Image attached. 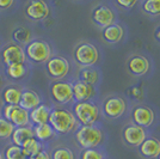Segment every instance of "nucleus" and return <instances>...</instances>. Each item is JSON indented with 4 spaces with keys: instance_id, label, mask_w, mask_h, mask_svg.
<instances>
[{
    "instance_id": "f257e3e1",
    "label": "nucleus",
    "mask_w": 160,
    "mask_h": 159,
    "mask_svg": "<svg viewBox=\"0 0 160 159\" xmlns=\"http://www.w3.org/2000/svg\"><path fill=\"white\" fill-rule=\"evenodd\" d=\"M50 127L55 133L59 134H67L73 131L77 126V119L69 110L62 109V108H55L52 109L49 122Z\"/></svg>"
},
{
    "instance_id": "f03ea898",
    "label": "nucleus",
    "mask_w": 160,
    "mask_h": 159,
    "mask_svg": "<svg viewBox=\"0 0 160 159\" xmlns=\"http://www.w3.org/2000/svg\"><path fill=\"white\" fill-rule=\"evenodd\" d=\"M75 139L82 148H94L103 141V132L96 126H81L75 133Z\"/></svg>"
},
{
    "instance_id": "7ed1b4c3",
    "label": "nucleus",
    "mask_w": 160,
    "mask_h": 159,
    "mask_svg": "<svg viewBox=\"0 0 160 159\" xmlns=\"http://www.w3.org/2000/svg\"><path fill=\"white\" fill-rule=\"evenodd\" d=\"M24 53L27 58H29L31 61L42 64V62H47L52 58V48L46 41L32 40L25 46Z\"/></svg>"
},
{
    "instance_id": "20e7f679",
    "label": "nucleus",
    "mask_w": 160,
    "mask_h": 159,
    "mask_svg": "<svg viewBox=\"0 0 160 159\" xmlns=\"http://www.w3.org/2000/svg\"><path fill=\"white\" fill-rule=\"evenodd\" d=\"M74 116L82 126H93L99 119V110L91 102H78L74 105Z\"/></svg>"
},
{
    "instance_id": "39448f33",
    "label": "nucleus",
    "mask_w": 160,
    "mask_h": 159,
    "mask_svg": "<svg viewBox=\"0 0 160 159\" xmlns=\"http://www.w3.org/2000/svg\"><path fill=\"white\" fill-rule=\"evenodd\" d=\"M99 59V53L97 48L91 43H81L74 49V60L80 66L91 67L97 64Z\"/></svg>"
},
{
    "instance_id": "423d86ee",
    "label": "nucleus",
    "mask_w": 160,
    "mask_h": 159,
    "mask_svg": "<svg viewBox=\"0 0 160 159\" xmlns=\"http://www.w3.org/2000/svg\"><path fill=\"white\" fill-rule=\"evenodd\" d=\"M50 95L59 104H67L73 100V85L67 81H55L50 86Z\"/></svg>"
},
{
    "instance_id": "0eeeda50",
    "label": "nucleus",
    "mask_w": 160,
    "mask_h": 159,
    "mask_svg": "<svg viewBox=\"0 0 160 159\" xmlns=\"http://www.w3.org/2000/svg\"><path fill=\"white\" fill-rule=\"evenodd\" d=\"M1 58L6 66L14 65V64H25L27 55L24 53V49L19 44H7L1 49Z\"/></svg>"
},
{
    "instance_id": "6e6552de",
    "label": "nucleus",
    "mask_w": 160,
    "mask_h": 159,
    "mask_svg": "<svg viewBox=\"0 0 160 159\" xmlns=\"http://www.w3.org/2000/svg\"><path fill=\"white\" fill-rule=\"evenodd\" d=\"M47 71L54 79H62L69 72V62L61 56L50 58L47 61Z\"/></svg>"
},
{
    "instance_id": "1a4fd4ad",
    "label": "nucleus",
    "mask_w": 160,
    "mask_h": 159,
    "mask_svg": "<svg viewBox=\"0 0 160 159\" xmlns=\"http://www.w3.org/2000/svg\"><path fill=\"white\" fill-rule=\"evenodd\" d=\"M49 13H50V10L48 4L42 0H32L25 7V14L33 22L46 19Z\"/></svg>"
},
{
    "instance_id": "9d476101",
    "label": "nucleus",
    "mask_w": 160,
    "mask_h": 159,
    "mask_svg": "<svg viewBox=\"0 0 160 159\" xmlns=\"http://www.w3.org/2000/svg\"><path fill=\"white\" fill-rule=\"evenodd\" d=\"M126 108H127L126 100L121 97H116V96L107 98L103 104L104 114L110 119H117V117L122 116L126 111Z\"/></svg>"
},
{
    "instance_id": "9b49d317",
    "label": "nucleus",
    "mask_w": 160,
    "mask_h": 159,
    "mask_svg": "<svg viewBox=\"0 0 160 159\" xmlns=\"http://www.w3.org/2000/svg\"><path fill=\"white\" fill-rule=\"evenodd\" d=\"M123 138L126 142L132 146H140L147 139V134L145 128L136 125L127 126L123 131Z\"/></svg>"
},
{
    "instance_id": "f8f14e48",
    "label": "nucleus",
    "mask_w": 160,
    "mask_h": 159,
    "mask_svg": "<svg viewBox=\"0 0 160 159\" xmlns=\"http://www.w3.org/2000/svg\"><path fill=\"white\" fill-rule=\"evenodd\" d=\"M92 18L93 22L102 28H108L112 25L115 22V13L110 7L105 6V5H100L97 6L92 12Z\"/></svg>"
},
{
    "instance_id": "ddd939ff",
    "label": "nucleus",
    "mask_w": 160,
    "mask_h": 159,
    "mask_svg": "<svg viewBox=\"0 0 160 159\" xmlns=\"http://www.w3.org/2000/svg\"><path fill=\"white\" fill-rule=\"evenodd\" d=\"M133 120L136 126L148 128L154 122L153 110L148 106H136L133 111Z\"/></svg>"
},
{
    "instance_id": "4468645a",
    "label": "nucleus",
    "mask_w": 160,
    "mask_h": 159,
    "mask_svg": "<svg viewBox=\"0 0 160 159\" xmlns=\"http://www.w3.org/2000/svg\"><path fill=\"white\" fill-rule=\"evenodd\" d=\"M73 85V100L77 102H88L94 96V87L84 81H77Z\"/></svg>"
},
{
    "instance_id": "2eb2a0df",
    "label": "nucleus",
    "mask_w": 160,
    "mask_h": 159,
    "mask_svg": "<svg viewBox=\"0 0 160 159\" xmlns=\"http://www.w3.org/2000/svg\"><path fill=\"white\" fill-rule=\"evenodd\" d=\"M7 121L11 122L14 126V128L16 127H25L29 126V123H30V115H29L28 110L20 108L19 105H12Z\"/></svg>"
},
{
    "instance_id": "dca6fc26",
    "label": "nucleus",
    "mask_w": 160,
    "mask_h": 159,
    "mask_svg": "<svg viewBox=\"0 0 160 159\" xmlns=\"http://www.w3.org/2000/svg\"><path fill=\"white\" fill-rule=\"evenodd\" d=\"M128 69L132 74L140 77L146 74L147 71L149 69V62L145 56L134 55L128 60Z\"/></svg>"
},
{
    "instance_id": "f3484780",
    "label": "nucleus",
    "mask_w": 160,
    "mask_h": 159,
    "mask_svg": "<svg viewBox=\"0 0 160 159\" xmlns=\"http://www.w3.org/2000/svg\"><path fill=\"white\" fill-rule=\"evenodd\" d=\"M41 104V97L40 95L33 91V90H24L22 92V97H20L19 106L28 110L29 113L33 110L35 108Z\"/></svg>"
},
{
    "instance_id": "a211bd4d",
    "label": "nucleus",
    "mask_w": 160,
    "mask_h": 159,
    "mask_svg": "<svg viewBox=\"0 0 160 159\" xmlns=\"http://www.w3.org/2000/svg\"><path fill=\"white\" fill-rule=\"evenodd\" d=\"M50 111L52 109L46 104H40L37 108H35L31 110L29 115H30V122L35 123V126L38 125H46L49 122V116H50Z\"/></svg>"
},
{
    "instance_id": "6ab92c4d",
    "label": "nucleus",
    "mask_w": 160,
    "mask_h": 159,
    "mask_svg": "<svg viewBox=\"0 0 160 159\" xmlns=\"http://www.w3.org/2000/svg\"><path fill=\"white\" fill-rule=\"evenodd\" d=\"M139 147L140 153L146 158H157L160 154V141L158 139L148 138Z\"/></svg>"
},
{
    "instance_id": "aec40b11",
    "label": "nucleus",
    "mask_w": 160,
    "mask_h": 159,
    "mask_svg": "<svg viewBox=\"0 0 160 159\" xmlns=\"http://www.w3.org/2000/svg\"><path fill=\"white\" fill-rule=\"evenodd\" d=\"M35 138L33 136V129L31 126H25V127H16L13 133L11 135V140L12 144L16 146L22 147V145L27 141V140Z\"/></svg>"
},
{
    "instance_id": "412c9836",
    "label": "nucleus",
    "mask_w": 160,
    "mask_h": 159,
    "mask_svg": "<svg viewBox=\"0 0 160 159\" xmlns=\"http://www.w3.org/2000/svg\"><path fill=\"white\" fill-rule=\"evenodd\" d=\"M123 28L118 24H112L103 30V37L109 43H117L123 38Z\"/></svg>"
},
{
    "instance_id": "4be33fe9",
    "label": "nucleus",
    "mask_w": 160,
    "mask_h": 159,
    "mask_svg": "<svg viewBox=\"0 0 160 159\" xmlns=\"http://www.w3.org/2000/svg\"><path fill=\"white\" fill-rule=\"evenodd\" d=\"M22 90L16 86H7L2 91V100L5 104L8 105H19L20 97H22Z\"/></svg>"
},
{
    "instance_id": "5701e85b",
    "label": "nucleus",
    "mask_w": 160,
    "mask_h": 159,
    "mask_svg": "<svg viewBox=\"0 0 160 159\" xmlns=\"http://www.w3.org/2000/svg\"><path fill=\"white\" fill-rule=\"evenodd\" d=\"M32 129H33V136H35V139H37L40 142H42V141H48V140L53 139L54 136H55V132H54V129L50 127L49 123L35 126L32 127Z\"/></svg>"
},
{
    "instance_id": "b1692460",
    "label": "nucleus",
    "mask_w": 160,
    "mask_h": 159,
    "mask_svg": "<svg viewBox=\"0 0 160 159\" xmlns=\"http://www.w3.org/2000/svg\"><path fill=\"white\" fill-rule=\"evenodd\" d=\"M22 150H23V153L27 158H30V157H33L36 156L37 153H40L42 150H43V146L40 141L35 138H31V139L27 140L23 145H22Z\"/></svg>"
},
{
    "instance_id": "393cba45",
    "label": "nucleus",
    "mask_w": 160,
    "mask_h": 159,
    "mask_svg": "<svg viewBox=\"0 0 160 159\" xmlns=\"http://www.w3.org/2000/svg\"><path fill=\"white\" fill-rule=\"evenodd\" d=\"M5 72L7 77L11 79H22L27 74V67H25V64H14V65L6 66Z\"/></svg>"
},
{
    "instance_id": "a878e982",
    "label": "nucleus",
    "mask_w": 160,
    "mask_h": 159,
    "mask_svg": "<svg viewBox=\"0 0 160 159\" xmlns=\"http://www.w3.org/2000/svg\"><path fill=\"white\" fill-rule=\"evenodd\" d=\"M79 77H80V81H84L86 84H90L93 86L94 84L98 83V79H99V73L97 72L93 68H82L79 72Z\"/></svg>"
},
{
    "instance_id": "bb28decb",
    "label": "nucleus",
    "mask_w": 160,
    "mask_h": 159,
    "mask_svg": "<svg viewBox=\"0 0 160 159\" xmlns=\"http://www.w3.org/2000/svg\"><path fill=\"white\" fill-rule=\"evenodd\" d=\"M4 158L5 159H28L24 153L22 147L16 145H10L5 148V152H4Z\"/></svg>"
},
{
    "instance_id": "cd10ccee",
    "label": "nucleus",
    "mask_w": 160,
    "mask_h": 159,
    "mask_svg": "<svg viewBox=\"0 0 160 159\" xmlns=\"http://www.w3.org/2000/svg\"><path fill=\"white\" fill-rule=\"evenodd\" d=\"M14 131V126L5 120L2 116H0V139H8L11 138Z\"/></svg>"
},
{
    "instance_id": "c85d7f7f",
    "label": "nucleus",
    "mask_w": 160,
    "mask_h": 159,
    "mask_svg": "<svg viewBox=\"0 0 160 159\" xmlns=\"http://www.w3.org/2000/svg\"><path fill=\"white\" fill-rule=\"evenodd\" d=\"M12 36H13V40L17 41L18 43H29L30 42V37H31V33L25 29V28H18V29H16L12 33Z\"/></svg>"
},
{
    "instance_id": "c756f323",
    "label": "nucleus",
    "mask_w": 160,
    "mask_h": 159,
    "mask_svg": "<svg viewBox=\"0 0 160 159\" xmlns=\"http://www.w3.org/2000/svg\"><path fill=\"white\" fill-rule=\"evenodd\" d=\"M143 10L145 12L152 16H159L160 14V0H147L143 3Z\"/></svg>"
},
{
    "instance_id": "7c9ffc66",
    "label": "nucleus",
    "mask_w": 160,
    "mask_h": 159,
    "mask_svg": "<svg viewBox=\"0 0 160 159\" xmlns=\"http://www.w3.org/2000/svg\"><path fill=\"white\" fill-rule=\"evenodd\" d=\"M50 159H74V153L67 147H59L53 151Z\"/></svg>"
},
{
    "instance_id": "2f4dec72",
    "label": "nucleus",
    "mask_w": 160,
    "mask_h": 159,
    "mask_svg": "<svg viewBox=\"0 0 160 159\" xmlns=\"http://www.w3.org/2000/svg\"><path fill=\"white\" fill-rule=\"evenodd\" d=\"M81 159H104V157L102 152L94 148H90V150H84V152L81 153Z\"/></svg>"
},
{
    "instance_id": "473e14b6",
    "label": "nucleus",
    "mask_w": 160,
    "mask_h": 159,
    "mask_svg": "<svg viewBox=\"0 0 160 159\" xmlns=\"http://www.w3.org/2000/svg\"><path fill=\"white\" fill-rule=\"evenodd\" d=\"M28 159H50V156H49V153L47 151H44V150H42L40 153H37L36 156H33V157H30V158Z\"/></svg>"
},
{
    "instance_id": "72a5a7b5",
    "label": "nucleus",
    "mask_w": 160,
    "mask_h": 159,
    "mask_svg": "<svg viewBox=\"0 0 160 159\" xmlns=\"http://www.w3.org/2000/svg\"><path fill=\"white\" fill-rule=\"evenodd\" d=\"M136 3L135 1H123V0H118L117 1V5L121 7H124V8H130V7H133Z\"/></svg>"
},
{
    "instance_id": "f704fd0d",
    "label": "nucleus",
    "mask_w": 160,
    "mask_h": 159,
    "mask_svg": "<svg viewBox=\"0 0 160 159\" xmlns=\"http://www.w3.org/2000/svg\"><path fill=\"white\" fill-rule=\"evenodd\" d=\"M13 5V0H0V8L6 10Z\"/></svg>"
},
{
    "instance_id": "c9c22d12",
    "label": "nucleus",
    "mask_w": 160,
    "mask_h": 159,
    "mask_svg": "<svg viewBox=\"0 0 160 159\" xmlns=\"http://www.w3.org/2000/svg\"><path fill=\"white\" fill-rule=\"evenodd\" d=\"M155 37L160 41V28H158V30H157V33H155Z\"/></svg>"
},
{
    "instance_id": "e433bc0d",
    "label": "nucleus",
    "mask_w": 160,
    "mask_h": 159,
    "mask_svg": "<svg viewBox=\"0 0 160 159\" xmlns=\"http://www.w3.org/2000/svg\"><path fill=\"white\" fill-rule=\"evenodd\" d=\"M0 159H4V156H2L1 153H0Z\"/></svg>"
},
{
    "instance_id": "4c0bfd02",
    "label": "nucleus",
    "mask_w": 160,
    "mask_h": 159,
    "mask_svg": "<svg viewBox=\"0 0 160 159\" xmlns=\"http://www.w3.org/2000/svg\"><path fill=\"white\" fill-rule=\"evenodd\" d=\"M158 159H160V154H159V156H158Z\"/></svg>"
},
{
    "instance_id": "58836bf2",
    "label": "nucleus",
    "mask_w": 160,
    "mask_h": 159,
    "mask_svg": "<svg viewBox=\"0 0 160 159\" xmlns=\"http://www.w3.org/2000/svg\"><path fill=\"white\" fill-rule=\"evenodd\" d=\"M0 47H1V41H0Z\"/></svg>"
},
{
    "instance_id": "ea45409f",
    "label": "nucleus",
    "mask_w": 160,
    "mask_h": 159,
    "mask_svg": "<svg viewBox=\"0 0 160 159\" xmlns=\"http://www.w3.org/2000/svg\"><path fill=\"white\" fill-rule=\"evenodd\" d=\"M0 83H1V79H0Z\"/></svg>"
}]
</instances>
